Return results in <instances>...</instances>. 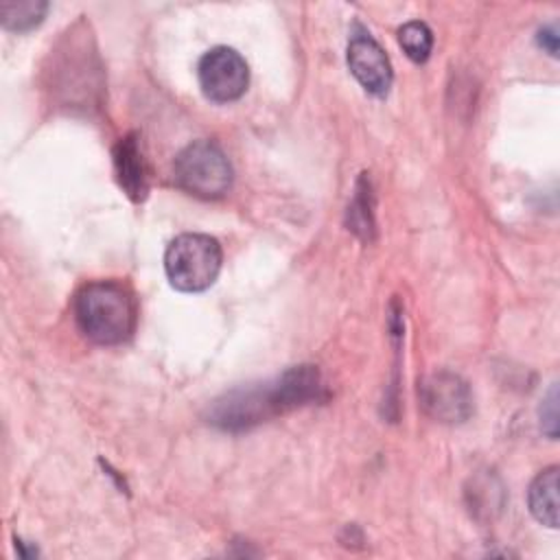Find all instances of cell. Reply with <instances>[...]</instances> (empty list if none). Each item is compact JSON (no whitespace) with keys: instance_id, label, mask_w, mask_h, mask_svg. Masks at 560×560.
Segmentation results:
<instances>
[{"instance_id":"9c48e42d","label":"cell","mask_w":560,"mask_h":560,"mask_svg":"<svg viewBox=\"0 0 560 560\" xmlns=\"http://www.w3.org/2000/svg\"><path fill=\"white\" fill-rule=\"evenodd\" d=\"M527 503L534 518L551 529L558 527V466L540 470L527 490Z\"/></svg>"},{"instance_id":"52a82bcc","label":"cell","mask_w":560,"mask_h":560,"mask_svg":"<svg viewBox=\"0 0 560 560\" xmlns=\"http://www.w3.org/2000/svg\"><path fill=\"white\" fill-rule=\"evenodd\" d=\"M348 68L354 74V79L374 96H385L394 72L389 57L381 48V44L368 33V31H357L352 33L348 42Z\"/></svg>"},{"instance_id":"6da1fadb","label":"cell","mask_w":560,"mask_h":560,"mask_svg":"<svg viewBox=\"0 0 560 560\" xmlns=\"http://www.w3.org/2000/svg\"><path fill=\"white\" fill-rule=\"evenodd\" d=\"M319 398H324L319 370L295 365L273 381L225 392L208 407V422L225 431H243Z\"/></svg>"},{"instance_id":"7a4b0ae2","label":"cell","mask_w":560,"mask_h":560,"mask_svg":"<svg viewBox=\"0 0 560 560\" xmlns=\"http://www.w3.org/2000/svg\"><path fill=\"white\" fill-rule=\"evenodd\" d=\"M133 293L116 280H94L74 298V319L81 332L101 346L127 341L136 328Z\"/></svg>"},{"instance_id":"5bb4252c","label":"cell","mask_w":560,"mask_h":560,"mask_svg":"<svg viewBox=\"0 0 560 560\" xmlns=\"http://www.w3.org/2000/svg\"><path fill=\"white\" fill-rule=\"evenodd\" d=\"M538 44L551 55H558V26L556 24H547L538 31Z\"/></svg>"},{"instance_id":"3957f363","label":"cell","mask_w":560,"mask_h":560,"mask_svg":"<svg viewBox=\"0 0 560 560\" xmlns=\"http://www.w3.org/2000/svg\"><path fill=\"white\" fill-rule=\"evenodd\" d=\"M221 245L208 234H179L164 252V271L168 282L184 293H199L212 287L221 271Z\"/></svg>"},{"instance_id":"5b68a950","label":"cell","mask_w":560,"mask_h":560,"mask_svg":"<svg viewBox=\"0 0 560 560\" xmlns=\"http://www.w3.org/2000/svg\"><path fill=\"white\" fill-rule=\"evenodd\" d=\"M201 92L214 103H232L241 98L249 83L245 59L228 46L210 48L197 66Z\"/></svg>"},{"instance_id":"277c9868","label":"cell","mask_w":560,"mask_h":560,"mask_svg":"<svg viewBox=\"0 0 560 560\" xmlns=\"http://www.w3.org/2000/svg\"><path fill=\"white\" fill-rule=\"evenodd\" d=\"M173 177L192 197L219 199L232 186V166L219 144L197 140L177 153Z\"/></svg>"},{"instance_id":"8992f818","label":"cell","mask_w":560,"mask_h":560,"mask_svg":"<svg viewBox=\"0 0 560 560\" xmlns=\"http://www.w3.org/2000/svg\"><path fill=\"white\" fill-rule=\"evenodd\" d=\"M420 405L438 422H464L472 413V394L468 383L453 372L429 374L420 383Z\"/></svg>"},{"instance_id":"7c38bea8","label":"cell","mask_w":560,"mask_h":560,"mask_svg":"<svg viewBox=\"0 0 560 560\" xmlns=\"http://www.w3.org/2000/svg\"><path fill=\"white\" fill-rule=\"evenodd\" d=\"M370 186L368 184H359L357 188V197L354 201L348 206V225L352 232H357L361 238L370 241V234L374 230V221H372V208H370Z\"/></svg>"},{"instance_id":"8fae6325","label":"cell","mask_w":560,"mask_h":560,"mask_svg":"<svg viewBox=\"0 0 560 560\" xmlns=\"http://www.w3.org/2000/svg\"><path fill=\"white\" fill-rule=\"evenodd\" d=\"M398 44L405 50V55L416 61L422 63L429 59L431 48H433V33L431 28L420 22V20H411L407 24H402L398 28Z\"/></svg>"},{"instance_id":"4fadbf2b","label":"cell","mask_w":560,"mask_h":560,"mask_svg":"<svg viewBox=\"0 0 560 560\" xmlns=\"http://www.w3.org/2000/svg\"><path fill=\"white\" fill-rule=\"evenodd\" d=\"M540 424H542V431L556 440L558 435V389L556 385L549 389L547 398L542 400V407H540Z\"/></svg>"},{"instance_id":"ba28073f","label":"cell","mask_w":560,"mask_h":560,"mask_svg":"<svg viewBox=\"0 0 560 560\" xmlns=\"http://www.w3.org/2000/svg\"><path fill=\"white\" fill-rule=\"evenodd\" d=\"M114 168L125 195L133 201H142L149 192V184H147V164H144L136 133H127L114 147Z\"/></svg>"},{"instance_id":"30bf717a","label":"cell","mask_w":560,"mask_h":560,"mask_svg":"<svg viewBox=\"0 0 560 560\" xmlns=\"http://www.w3.org/2000/svg\"><path fill=\"white\" fill-rule=\"evenodd\" d=\"M48 11V2L42 0H4L0 2V22L7 31L26 33L35 28Z\"/></svg>"}]
</instances>
